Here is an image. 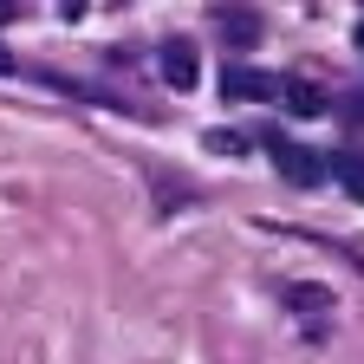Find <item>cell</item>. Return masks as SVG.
<instances>
[{
  "mask_svg": "<svg viewBox=\"0 0 364 364\" xmlns=\"http://www.w3.org/2000/svg\"><path fill=\"white\" fill-rule=\"evenodd\" d=\"M267 150H273V169H280L287 182H299V189H312V182H326V163H312V150L287 144V136H267Z\"/></svg>",
  "mask_w": 364,
  "mask_h": 364,
  "instance_id": "1",
  "label": "cell"
},
{
  "mask_svg": "<svg viewBox=\"0 0 364 364\" xmlns=\"http://www.w3.org/2000/svg\"><path fill=\"white\" fill-rule=\"evenodd\" d=\"M156 72H163V85H169V91H196V78H202V59H196V46L169 39L163 53H156Z\"/></svg>",
  "mask_w": 364,
  "mask_h": 364,
  "instance_id": "2",
  "label": "cell"
},
{
  "mask_svg": "<svg viewBox=\"0 0 364 364\" xmlns=\"http://www.w3.org/2000/svg\"><path fill=\"white\" fill-rule=\"evenodd\" d=\"M280 85H287V78H273V72H247V65H235V72L221 78L228 98H280Z\"/></svg>",
  "mask_w": 364,
  "mask_h": 364,
  "instance_id": "3",
  "label": "cell"
},
{
  "mask_svg": "<svg viewBox=\"0 0 364 364\" xmlns=\"http://www.w3.org/2000/svg\"><path fill=\"white\" fill-rule=\"evenodd\" d=\"M332 176L345 182V196H358V202H364V156H351V150H345V156H332Z\"/></svg>",
  "mask_w": 364,
  "mask_h": 364,
  "instance_id": "4",
  "label": "cell"
},
{
  "mask_svg": "<svg viewBox=\"0 0 364 364\" xmlns=\"http://www.w3.org/2000/svg\"><path fill=\"white\" fill-rule=\"evenodd\" d=\"M280 98H287V105H293L299 117H318V111H326V98H318V91H312V85H293V78L280 85Z\"/></svg>",
  "mask_w": 364,
  "mask_h": 364,
  "instance_id": "5",
  "label": "cell"
},
{
  "mask_svg": "<svg viewBox=\"0 0 364 364\" xmlns=\"http://www.w3.org/2000/svg\"><path fill=\"white\" fill-rule=\"evenodd\" d=\"M20 14V0H0V20H14Z\"/></svg>",
  "mask_w": 364,
  "mask_h": 364,
  "instance_id": "6",
  "label": "cell"
},
{
  "mask_svg": "<svg viewBox=\"0 0 364 364\" xmlns=\"http://www.w3.org/2000/svg\"><path fill=\"white\" fill-rule=\"evenodd\" d=\"M7 65H14V59H7V46H0V72H7Z\"/></svg>",
  "mask_w": 364,
  "mask_h": 364,
  "instance_id": "7",
  "label": "cell"
},
{
  "mask_svg": "<svg viewBox=\"0 0 364 364\" xmlns=\"http://www.w3.org/2000/svg\"><path fill=\"white\" fill-rule=\"evenodd\" d=\"M358 53H364V26H358Z\"/></svg>",
  "mask_w": 364,
  "mask_h": 364,
  "instance_id": "8",
  "label": "cell"
}]
</instances>
